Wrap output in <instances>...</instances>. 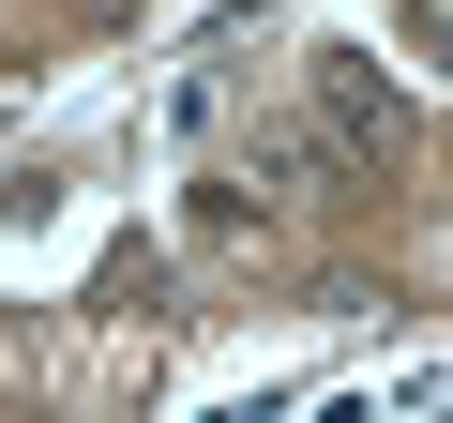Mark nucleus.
<instances>
[{
	"mask_svg": "<svg viewBox=\"0 0 453 423\" xmlns=\"http://www.w3.org/2000/svg\"><path fill=\"white\" fill-rule=\"evenodd\" d=\"M303 91H318V166H348V181H378L393 151H408V91L363 61V46H318L303 61Z\"/></svg>",
	"mask_w": 453,
	"mask_h": 423,
	"instance_id": "1",
	"label": "nucleus"
},
{
	"mask_svg": "<svg viewBox=\"0 0 453 423\" xmlns=\"http://www.w3.org/2000/svg\"><path fill=\"white\" fill-rule=\"evenodd\" d=\"M76 16H136V0H76Z\"/></svg>",
	"mask_w": 453,
	"mask_h": 423,
	"instance_id": "2",
	"label": "nucleus"
}]
</instances>
